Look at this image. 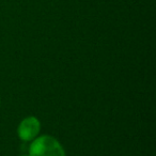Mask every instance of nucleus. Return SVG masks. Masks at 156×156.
Instances as JSON below:
<instances>
[{
  "instance_id": "f03ea898",
  "label": "nucleus",
  "mask_w": 156,
  "mask_h": 156,
  "mask_svg": "<svg viewBox=\"0 0 156 156\" xmlns=\"http://www.w3.org/2000/svg\"><path fill=\"white\" fill-rule=\"evenodd\" d=\"M41 132V122L34 115H29L22 120L17 127V136L24 142H31Z\"/></svg>"
},
{
  "instance_id": "7ed1b4c3",
  "label": "nucleus",
  "mask_w": 156,
  "mask_h": 156,
  "mask_svg": "<svg viewBox=\"0 0 156 156\" xmlns=\"http://www.w3.org/2000/svg\"><path fill=\"white\" fill-rule=\"evenodd\" d=\"M20 156H29V154L28 153H24V154H20Z\"/></svg>"
},
{
  "instance_id": "f257e3e1",
  "label": "nucleus",
  "mask_w": 156,
  "mask_h": 156,
  "mask_svg": "<svg viewBox=\"0 0 156 156\" xmlns=\"http://www.w3.org/2000/svg\"><path fill=\"white\" fill-rule=\"evenodd\" d=\"M28 154L29 156H66L62 144L50 135H42L33 139Z\"/></svg>"
},
{
  "instance_id": "20e7f679",
  "label": "nucleus",
  "mask_w": 156,
  "mask_h": 156,
  "mask_svg": "<svg viewBox=\"0 0 156 156\" xmlns=\"http://www.w3.org/2000/svg\"><path fill=\"white\" fill-rule=\"evenodd\" d=\"M0 104H1V100H0Z\"/></svg>"
}]
</instances>
